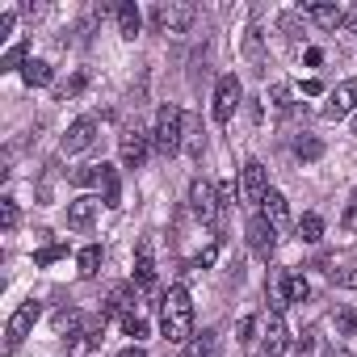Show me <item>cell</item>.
<instances>
[{"label":"cell","mask_w":357,"mask_h":357,"mask_svg":"<svg viewBox=\"0 0 357 357\" xmlns=\"http://www.w3.org/2000/svg\"><path fill=\"white\" fill-rule=\"evenodd\" d=\"M160 332L172 344H185L194 336V298L185 286H168V294L160 298Z\"/></svg>","instance_id":"obj_1"},{"label":"cell","mask_w":357,"mask_h":357,"mask_svg":"<svg viewBox=\"0 0 357 357\" xmlns=\"http://www.w3.org/2000/svg\"><path fill=\"white\" fill-rule=\"evenodd\" d=\"M181 139H185V114L176 105H160L155 126H151V147L160 155H176L181 151Z\"/></svg>","instance_id":"obj_2"},{"label":"cell","mask_w":357,"mask_h":357,"mask_svg":"<svg viewBox=\"0 0 357 357\" xmlns=\"http://www.w3.org/2000/svg\"><path fill=\"white\" fill-rule=\"evenodd\" d=\"M194 17H198V9L190 5V0H168V5H155V9H151V22H155L164 34H185V30L194 26Z\"/></svg>","instance_id":"obj_3"},{"label":"cell","mask_w":357,"mask_h":357,"mask_svg":"<svg viewBox=\"0 0 357 357\" xmlns=\"http://www.w3.org/2000/svg\"><path fill=\"white\" fill-rule=\"evenodd\" d=\"M190 211L206 223V227H219V215H223V202H219V190L206 181V176H198V181L190 185Z\"/></svg>","instance_id":"obj_4"},{"label":"cell","mask_w":357,"mask_h":357,"mask_svg":"<svg viewBox=\"0 0 357 357\" xmlns=\"http://www.w3.org/2000/svg\"><path fill=\"white\" fill-rule=\"evenodd\" d=\"M265 194H269L265 164H261V160H248V164L240 168V198H244V206H261Z\"/></svg>","instance_id":"obj_5"},{"label":"cell","mask_w":357,"mask_h":357,"mask_svg":"<svg viewBox=\"0 0 357 357\" xmlns=\"http://www.w3.org/2000/svg\"><path fill=\"white\" fill-rule=\"evenodd\" d=\"M38 315H43V303H34V298H26L13 315H9V328H5V344L9 349H17L26 336H30V328L38 324Z\"/></svg>","instance_id":"obj_6"},{"label":"cell","mask_w":357,"mask_h":357,"mask_svg":"<svg viewBox=\"0 0 357 357\" xmlns=\"http://www.w3.org/2000/svg\"><path fill=\"white\" fill-rule=\"evenodd\" d=\"M240 97H244V89H240V76H219V84H215V122H231V114L240 109Z\"/></svg>","instance_id":"obj_7"},{"label":"cell","mask_w":357,"mask_h":357,"mask_svg":"<svg viewBox=\"0 0 357 357\" xmlns=\"http://www.w3.org/2000/svg\"><path fill=\"white\" fill-rule=\"evenodd\" d=\"M248 248H252V257H261V261H269V257L278 252V227H273L265 215L248 219Z\"/></svg>","instance_id":"obj_8"},{"label":"cell","mask_w":357,"mask_h":357,"mask_svg":"<svg viewBox=\"0 0 357 357\" xmlns=\"http://www.w3.org/2000/svg\"><path fill=\"white\" fill-rule=\"evenodd\" d=\"M286 344H290L286 319H282V311H269V315H265V332H261V349H265V357L286 353Z\"/></svg>","instance_id":"obj_9"},{"label":"cell","mask_w":357,"mask_h":357,"mask_svg":"<svg viewBox=\"0 0 357 357\" xmlns=\"http://www.w3.org/2000/svg\"><path fill=\"white\" fill-rule=\"evenodd\" d=\"M118 151H122V164H126V168H143V160H147V151H151V135H143V130L135 126V130L122 135Z\"/></svg>","instance_id":"obj_10"},{"label":"cell","mask_w":357,"mask_h":357,"mask_svg":"<svg viewBox=\"0 0 357 357\" xmlns=\"http://www.w3.org/2000/svg\"><path fill=\"white\" fill-rule=\"evenodd\" d=\"M93 139H97V122H93V118H76V122L68 126V135L59 139V147H63V155H76V151H84Z\"/></svg>","instance_id":"obj_11"},{"label":"cell","mask_w":357,"mask_h":357,"mask_svg":"<svg viewBox=\"0 0 357 357\" xmlns=\"http://www.w3.org/2000/svg\"><path fill=\"white\" fill-rule=\"evenodd\" d=\"M353 105H357V80H344V84L332 89V97H328V105H324V118L336 122V118H344Z\"/></svg>","instance_id":"obj_12"},{"label":"cell","mask_w":357,"mask_h":357,"mask_svg":"<svg viewBox=\"0 0 357 357\" xmlns=\"http://www.w3.org/2000/svg\"><path fill=\"white\" fill-rule=\"evenodd\" d=\"M307 294H311V282H307L303 273L286 269V273L278 278V307H286V303H303Z\"/></svg>","instance_id":"obj_13"},{"label":"cell","mask_w":357,"mask_h":357,"mask_svg":"<svg viewBox=\"0 0 357 357\" xmlns=\"http://www.w3.org/2000/svg\"><path fill=\"white\" fill-rule=\"evenodd\" d=\"M261 215H265V219H269L278 231H286V227H290V202H286L278 190H269V194H265V202H261Z\"/></svg>","instance_id":"obj_14"},{"label":"cell","mask_w":357,"mask_h":357,"mask_svg":"<svg viewBox=\"0 0 357 357\" xmlns=\"http://www.w3.org/2000/svg\"><path fill=\"white\" fill-rule=\"evenodd\" d=\"M97 198H76V202H68V227H76V231H84V227H93V219H97Z\"/></svg>","instance_id":"obj_15"},{"label":"cell","mask_w":357,"mask_h":357,"mask_svg":"<svg viewBox=\"0 0 357 357\" xmlns=\"http://www.w3.org/2000/svg\"><path fill=\"white\" fill-rule=\"evenodd\" d=\"M135 286H139L143 294H151V290H155V261H151V240H143V244H139V265H135Z\"/></svg>","instance_id":"obj_16"},{"label":"cell","mask_w":357,"mask_h":357,"mask_svg":"<svg viewBox=\"0 0 357 357\" xmlns=\"http://www.w3.org/2000/svg\"><path fill=\"white\" fill-rule=\"evenodd\" d=\"M303 17H311L319 30H336V26H344V9H340V5H303Z\"/></svg>","instance_id":"obj_17"},{"label":"cell","mask_w":357,"mask_h":357,"mask_svg":"<svg viewBox=\"0 0 357 357\" xmlns=\"http://www.w3.org/2000/svg\"><path fill=\"white\" fill-rule=\"evenodd\" d=\"M101 202L114 211V206H122V181H118V168H109V164H101Z\"/></svg>","instance_id":"obj_18"},{"label":"cell","mask_w":357,"mask_h":357,"mask_svg":"<svg viewBox=\"0 0 357 357\" xmlns=\"http://www.w3.org/2000/svg\"><path fill=\"white\" fill-rule=\"evenodd\" d=\"M215 353H219V332H215V328H206L202 336H194V340L185 344V353H181V357H215Z\"/></svg>","instance_id":"obj_19"},{"label":"cell","mask_w":357,"mask_h":357,"mask_svg":"<svg viewBox=\"0 0 357 357\" xmlns=\"http://www.w3.org/2000/svg\"><path fill=\"white\" fill-rule=\"evenodd\" d=\"M114 13H118V30H122V38H135V34H139V26H143L139 9L130 5V0H122V5H118Z\"/></svg>","instance_id":"obj_20"},{"label":"cell","mask_w":357,"mask_h":357,"mask_svg":"<svg viewBox=\"0 0 357 357\" xmlns=\"http://www.w3.org/2000/svg\"><path fill=\"white\" fill-rule=\"evenodd\" d=\"M51 76H55V72H51V63H47V59H30V63L22 68V80H26L30 89H43V84H51Z\"/></svg>","instance_id":"obj_21"},{"label":"cell","mask_w":357,"mask_h":357,"mask_svg":"<svg viewBox=\"0 0 357 357\" xmlns=\"http://www.w3.org/2000/svg\"><path fill=\"white\" fill-rule=\"evenodd\" d=\"M298 240L303 244H319L324 240V219L319 215H303L298 219Z\"/></svg>","instance_id":"obj_22"},{"label":"cell","mask_w":357,"mask_h":357,"mask_svg":"<svg viewBox=\"0 0 357 357\" xmlns=\"http://www.w3.org/2000/svg\"><path fill=\"white\" fill-rule=\"evenodd\" d=\"M76 265H80V278H97V273H101V248H97V244H89V248H80V257H76Z\"/></svg>","instance_id":"obj_23"},{"label":"cell","mask_w":357,"mask_h":357,"mask_svg":"<svg viewBox=\"0 0 357 357\" xmlns=\"http://www.w3.org/2000/svg\"><path fill=\"white\" fill-rule=\"evenodd\" d=\"M80 324H84V315L76 311V307H63V311H55V332H80Z\"/></svg>","instance_id":"obj_24"},{"label":"cell","mask_w":357,"mask_h":357,"mask_svg":"<svg viewBox=\"0 0 357 357\" xmlns=\"http://www.w3.org/2000/svg\"><path fill=\"white\" fill-rule=\"evenodd\" d=\"M30 59H26V43H17V47H9L5 55H0V72H13V68H26Z\"/></svg>","instance_id":"obj_25"},{"label":"cell","mask_w":357,"mask_h":357,"mask_svg":"<svg viewBox=\"0 0 357 357\" xmlns=\"http://www.w3.org/2000/svg\"><path fill=\"white\" fill-rule=\"evenodd\" d=\"M328 278H332L336 286H344V290H357V269H349V265H332Z\"/></svg>","instance_id":"obj_26"},{"label":"cell","mask_w":357,"mask_h":357,"mask_svg":"<svg viewBox=\"0 0 357 357\" xmlns=\"http://www.w3.org/2000/svg\"><path fill=\"white\" fill-rule=\"evenodd\" d=\"M122 328H126V336H135V340H143V336H147V319H143V315H135V311H126V315H122Z\"/></svg>","instance_id":"obj_27"},{"label":"cell","mask_w":357,"mask_h":357,"mask_svg":"<svg viewBox=\"0 0 357 357\" xmlns=\"http://www.w3.org/2000/svg\"><path fill=\"white\" fill-rule=\"evenodd\" d=\"M319 349H324V344H319V332H315V328H307V332H303V340H298V357H319Z\"/></svg>","instance_id":"obj_28"},{"label":"cell","mask_w":357,"mask_h":357,"mask_svg":"<svg viewBox=\"0 0 357 357\" xmlns=\"http://www.w3.org/2000/svg\"><path fill=\"white\" fill-rule=\"evenodd\" d=\"M294 151H298V160H319V151H324V143L307 135V139H298V143H294Z\"/></svg>","instance_id":"obj_29"},{"label":"cell","mask_w":357,"mask_h":357,"mask_svg":"<svg viewBox=\"0 0 357 357\" xmlns=\"http://www.w3.org/2000/svg\"><path fill=\"white\" fill-rule=\"evenodd\" d=\"M244 51H248V59L261 68V30H257V26L248 30V38H244Z\"/></svg>","instance_id":"obj_30"},{"label":"cell","mask_w":357,"mask_h":357,"mask_svg":"<svg viewBox=\"0 0 357 357\" xmlns=\"http://www.w3.org/2000/svg\"><path fill=\"white\" fill-rule=\"evenodd\" d=\"M336 332H357V311H336Z\"/></svg>","instance_id":"obj_31"},{"label":"cell","mask_w":357,"mask_h":357,"mask_svg":"<svg viewBox=\"0 0 357 357\" xmlns=\"http://www.w3.org/2000/svg\"><path fill=\"white\" fill-rule=\"evenodd\" d=\"M340 227H344V231H357V185H353V198H349V211H344Z\"/></svg>","instance_id":"obj_32"},{"label":"cell","mask_w":357,"mask_h":357,"mask_svg":"<svg viewBox=\"0 0 357 357\" xmlns=\"http://www.w3.org/2000/svg\"><path fill=\"white\" fill-rule=\"evenodd\" d=\"M0 211H5V231H13V227H17V202L5 198V202H0Z\"/></svg>","instance_id":"obj_33"},{"label":"cell","mask_w":357,"mask_h":357,"mask_svg":"<svg viewBox=\"0 0 357 357\" xmlns=\"http://www.w3.org/2000/svg\"><path fill=\"white\" fill-rule=\"evenodd\" d=\"M273 105H278L282 114L290 109V89H286V84H273Z\"/></svg>","instance_id":"obj_34"},{"label":"cell","mask_w":357,"mask_h":357,"mask_svg":"<svg viewBox=\"0 0 357 357\" xmlns=\"http://www.w3.org/2000/svg\"><path fill=\"white\" fill-rule=\"evenodd\" d=\"M59 257H63V248H59V244H51V248H43V252L34 257V265H51V261H59Z\"/></svg>","instance_id":"obj_35"},{"label":"cell","mask_w":357,"mask_h":357,"mask_svg":"<svg viewBox=\"0 0 357 357\" xmlns=\"http://www.w3.org/2000/svg\"><path fill=\"white\" fill-rule=\"evenodd\" d=\"M219 202H223V206H236V185H231V181L219 185Z\"/></svg>","instance_id":"obj_36"},{"label":"cell","mask_w":357,"mask_h":357,"mask_svg":"<svg viewBox=\"0 0 357 357\" xmlns=\"http://www.w3.org/2000/svg\"><path fill=\"white\" fill-rule=\"evenodd\" d=\"M202 143H206L202 130H190V151H194V155H202Z\"/></svg>","instance_id":"obj_37"},{"label":"cell","mask_w":357,"mask_h":357,"mask_svg":"<svg viewBox=\"0 0 357 357\" xmlns=\"http://www.w3.org/2000/svg\"><path fill=\"white\" fill-rule=\"evenodd\" d=\"M9 30H13V13H0V38H9Z\"/></svg>","instance_id":"obj_38"},{"label":"cell","mask_w":357,"mask_h":357,"mask_svg":"<svg viewBox=\"0 0 357 357\" xmlns=\"http://www.w3.org/2000/svg\"><path fill=\"white\" fill-rule=\"evenodd\" d=\"M303 93L315 97V93H324V84H319V80H303Z\"/></svg>","instance_id":"obj_39"},{"label":"cell","mask_w":357,"mask_h":357,"mask_svg":"<svg viewBox=\"0 0 357 357\" xmlns=\"http://www.w3.org/2000/svg\"><path fill=\"white\" fill-rule=\"evenodd\" d=\"M252 324H257V319H244V324H240V340H252Z\"/></svg>","instance_id":"obj_40"},{"label":"cell","mask_w":357,"mask_h":357,"mask_svg":"<svg viewBox=\"0 0 357 357\" xmlns=\"http://www.w3.org/2000/svg\"><path fill=\"white\" fill-rule=\"evenodd\" d=\"M118 357H147V353H143V349H139V344H130V349H122V353H118Z\"/></svg>","instance_id":"obj_41"},{"label":"cell","mask_w":357,"mask_h":357,"mask_svg":"<svg viewBox=\"0 0 357 357\" xmlns=\"http://www.w3.org/2000/svg\"><path fill=\"white\" fill-rule=\"evenodd\" d=\"M344 30H357V9H353V13H344Z\"/></svg>","instance_id":"obj_42"},{"label":"cell","mask_w":357,"mask_h":357,"mask_svg":"<svg viewBox=\"0 0 357 357\" xmlns=\"http://www.w3.org/2000/svg\"><path fill=\"white\" fill-rule=\"evenodd\" d=\"M328 357H353V353H344V349H332V353H328Z\"/></svg>","instance_id":"obj_43"},{"label":"cell","mask_w":357,"mask_h":357,"mask_svg":"<svg viewBox=\"0 0 357 357\" xmlns=\"http://www.w3.org/2000/svg\"><path fill=\"white\" fill-rule=\"evenodd\" d=\"M353 135H357V122H353Z\"/></svg>","instance_id":"obj_44"},{"label":"cell","mask_w":357,"mask_h":357,"mask_svg":"<svg viewBox=\"0 0 357 357\" xmlns=\"http://www.w3.org/2000/svg\"><path fill=\"white\" fill-rule=\"evenodd\" d=\"M215 357H219V353H215Z\"/></svg>","instance_id":"obj_45"}]
</instances>
